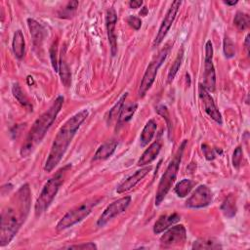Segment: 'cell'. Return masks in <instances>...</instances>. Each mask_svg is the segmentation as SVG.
Returning <instances> with one entry per match:
<instances>
[{"label":"cell","instance_id":"1","mask_svg":"<svg viewBox=\"0 0 250 250\" xmlns=\"http://www.w3.org/2000/svg\"><path fill=\"white\" fill-rule=\"evenodd\" d=\"M32 203V193L29 184L23 185L10 203L2 210L0 225V246L9 244L25 223Z\"/></svg>","mask_w":250,"mask_h":250},{"label":"cell","instance_id":"2","mask_svg":"<svg viewBox=\"0 0 250 250\" xmlns=\"http://www.w3.org/2000/svg\"><path fill=\"white\" fill-rule=\"evenodd\" d=\"M88 115V110H82L72 116L70 118H68L60 128L54 139L50 152L44 165V170L46 172H52L56 166L60 163L67 150L68 149V146L70 145L73 137L75 136L81 124L87 118Z\"/></svg>","mask_w":250,"mask_h":250},{"label":"cell","instance_id":"3","mask_svg":"<svg viewBox=\"0 0 250 250\" xmlns=\"http://www.w3.org/2000/svg\"><path fill=\"white\" fill-rule=\"evenodd\" d=\"M64 104V97L58 96L50 108L45 111L33 124L25 144L21 149V155L23 157L29 156L35 148L41 143L43 138L45 137L47 131L52 126L54 121L56 120L60 111L62 110Z\"/></svg>","mask_w":250,"mask_h":250},{"label":"cell","instance_id":"4","mask_svg":"<svg viewBox=\"0 0 250 250\" xmlns=\"http://www.w3.org/2000/svg\"><path fill=\"white\" fill-rule=\"evenodd\" d=\"M70 168H71V164H67L66 166H64V167L59 169L55 173V175L52 178H50L47 181V183L44 185L34 204V213L36 217H39L48 209V207L54 200L55 197L57 196L58 191L60 187L63 185L65 178L67 176V173Z\"/></svg>","mask_w":250,"mask_h":250},{"label":"cell","instance_id":"5","mask_svg":"<svg viewBox=\"0 0 250 250\" xmlns=\"http://www.w3.org/2000/svg\"><path fill=\"white\" fill-rule=\"evenodd\" d=\"M187 143H188L187 140L183 141V143L179 147L173 159L169 163L168 167L166 168L164 174L162 175V177L158 183L157 191L155 194V205L156 206L160 205V203L163 201L165 197L167 196L168 192L170 191V189L172 188L173 184L176 181L177 174H178V171L180 168V163H181L182 156H183L185 148L187 146Z\"/></svg>","mask_w":250,"mask_h":250},{"label":"cell","instance_id":"6","mask_svg":"<svg viewBox=\"0 0 250 250\" xmlns=\"http://www.w3.org/2000/svg\"><path fill=\"white\" fill-rule=\"evenodd\" d=\"M101 199L97 200H89L85 202L81 203L80 205L69 210L57 224V231H63L72 227L73 225L81 222L83 219H85L91 212L92 209L100 202Z\"/></svg>","mask_w":250,"mask_h":250},{"label":"cell","instance_id":"7","mask_svg":"<svg viewBox=\"0 0 250 250\" xmlns=\"http://www.w3.org/2000/svg\"><path fill=\"white\" fill-rule=\"evenodd\" d=\"M168 51H169L168 46L164 47L147 67V70L145 71V74L141 81V84L139 86V90H138L139 97H141V98L145 97L147 92L152 86L153 82L155 80V77H156V74H157V71H158L159 67L162 66V64L164 63L166 57H167Z\"/></svg>","mask_w":250,"mask_h":250},{"label":"cell","instance_id":"8","mask_svg":"<svg viewBox=\"0 0 250 250\" xmlns=\"http://www.w3.org/2000/svg\"><path fill=\"white\" fill-rule=\"evenodd\" d=\"M203 87L208 92H214L216 86V74L213 65V46L210 40L205 44V58H204V81Z\"/></svg>","mask_w":250,"mask_h":250},{"label":"cell","instance_id":"9","mask_svg":"<svg viewBox=\"0 0 250 250\" xmlns=\"http://www.w3.org/2000/svg\"><path fill=\"white\" fill-rule=\"evenodd\" d=\"M130 203H131V197H129V196L121 198V199L114 201L101 214V216L99 217V219L97 221V226L100 228L104 227L112 219H114L117 215L124 212Z\"/></svg>","mask_w":250,"mask_h":250},{"label":"cell","instance_id":"10","mask_svg":"<svg viewBox=\"0 0 250 250\" xmlns=\"http://www.w3.org/2000/svg\"><path fill=\"white\" fill-rule=\"evenodd\" d=\"M181 4H182V2L179 1V0H176V1L172 2L170 8L168 9L167 13L165 14L164 19H163V21H162V23H161V25L159 27L158 33H157V34H156V36L154 38L153 44H152L153 47L158 46L163 41V39L165 38L166 34L168 33V32H169V30H170V28H171V26H172V24H173V22H174V20L176 18L177 12H178Z\"/></svg>","mask_w":250,"mask_h":250},{"label":"cell","instance_id":"11","mask_svg":"<svg viewBox=\"0 0 250 250\" xmlns=\"http://www.w3.org/2000/svg\"><path fill=\"white\" fill-rule=\"evenodd\" d=\"M213 200V194L211 190L205 186L201 185L196 189L192 196L187 200L186 206L190 208H203L208 206Z\"/></svg>","mask_w":250,"mask_h":250},{"label":"cell","instance_id":"12","mask_svg":"<svg viewBox=\"0 0 250 250\" xmlns=\"http://www.w3.org/2000/svg\"><path fill=\"white\" fill-rule=\"evenodd\" d=\"M187 239V231L184 225H176L167 229L160 237V243L164 246H176L183 244Z\"/></svg>","mask_w":250,"mask_h":250},{"label":"cell","instance_id":"13","mask_svg":"<svg viewBox=\"0 0 250 250\" xmlns=\"http://www.w3.org/2000/svg\"><path fill=\"white\" fill-rule=\"evenodd\" d=\"M199 94H200V100H201V102L203 104V108H204L205 113L214 121H216L218 124L221 125L223 123L222 115L219 112V110L217 109L213 98L211 97L209 92L203 87L202 84H200V86H199Z\"/></svg>","mask_w":250,"mask_h":250},{"label":"cell","instance_id":"14","mask_svg":"<svg viewBox=\"0 0 250 250\" xmlns=\"http://www.w3.org/2000/svg\"><path fill=\"white\" fill-rule=\"evenodd\" d=\"M117 22V15L114 8H110L107 10L106 14V27L108 38L111 46L112 56L115 57L117 53V36L116 33V25Z\"/></svg>","mask_w":250,"mask_h":250},{"label":"cell","instance_id":"15","mask_svg":"<svg viewBox=\"0 0 250 250\" xmlns=\"http://www.w3.org/2000/svg\"><path fill=\"white\" fill-rule=\"evenodd\" d=\"M151 170V166H149V167H145L142 168L138 171H136L133 175H131L130 177H128L124 182H122L117 189V193L118 195L124 194L128 191H130L131 189H133L142 179H144V177H146L149 172Z\"/></svg>","mask_w":250,"mask_h":250},{"label":"cell","instance_id":"16","mask_svg":"<svg viewBox=\"0 0 250 250\" xmlns=\"http://www.w3.org/2000/svg\"><path fill=\"white\" fill-rule=\"evenodd\" d=\"M28 26L30 29V33L33 38V42L34 47L40 48L46 36V31L38 22L33 19H28Z\"/></svg>","mask_w":250,"mask_h":250},{"label":"cell","instance_id":"17","mask_svg":"<svg viewBox=\"0 0 250 250\" xmlns=\"http://www.w3.org/2000/svg\"><path fill=\"white\" fill-rule=\"evenodd\" d=\"M161 141L160 140H156L155 142H153L152 144H150V146L143 152V154L141 155L140 159L137 162L138 166H144L147 164H150L159 154L160 150H161Z\"/></svg>","mask_w":250,"mask_h":250},{"label":"cell","instance_id":"18","mask_svg":"<svg viewBox=\"0 0 250 250\" xmlns=\"http://www.w3.org/2000/svg\"><path fill=\"white\" fill-rule=\"evenodd\" d=\"M180 219L181 217L177 213H173L171 215H163L159 217V219L156 221V223L153 226V233L155 234L163 233L164 231L169 229L172 225L179 222Z\"/></svg>","mask_w":250,"mask_h":250},{"label":"cell","instance_id":"19","mask_svg":"<svg viewBox=\"0 0 250 250\" xmlns=\"http://www.w3.org/2000/svg\"><path fill=\"white\" fill-rule=\"evenodd\" d=\"M117 144L118 143L116 140H109L106 143H104L102 146L99 147V149L95 152V154L92 158V161L103 160V159H107L110 156H112L113 153L116 151Z\"/></svg>","mask_w":250,"mask_h":250},{"label":"cell","instance_id":"20","mask_svg":"<svg viewBox=\"0 0 250 250\" xmlns=\"http://www.w3.org/2000/svg\"><path fill=\"white\" fill-rule=\"evenodd\" d=\"M157 129V124L154 119H150L145 125L141 136H140V145L141 147H146L152 140Z\"/></svg>","mask_w":250,"mask_h":250},{"label":"cell","instance_id":"21","mask_svg":"<svg viewBox=\"0 0 250 250\" xmlns=\"http://www.w3.org/2000/svg\"><path fill=\"white\" fill-rule=\"evenodd\" d=\"M25 48H26V41L22 31H17L14 33L13 41H12V49L13 53L18 59H22L25 55Z\"/></svg>","mask_w":250,"mask_h":250},{"label":"cell","instance_id":"22","mask_svg":"<svg viewBox=\"0 0 250 250\" xmlns=\"http://www.w3.org/2000/svg\"><path fill=\"white\" fill-rule=\"evenodd\" d=\"M59 73L61 76V80L63 82V84L66 87H69L70 82H71V74H70V70L69 67L66 62V58H65V51L61 53L60 56V61H59Z\"/></svg>","mask_w":250,"mask_h":250},{"label":"cell","instance_id":"23","mask_svg":"<svg viewBox=\"0 0 250 250\" xmlns=\"http://www.w3.org/2000/svg\"><path fill=\"white\" fill-rule=\"evenodd\" d=\"M137 108H138V105H137V103H134V102L124 104V106L122 107V110L120 112V115L118 117L117 124L120 126L121 124L129 121L132 118V117L134 116V114L136 113Z\"/></svg>","mask_w":250,"mask_h":250},{"label":"cell","instance_id":"24","mask_svg":"<svg viewBox=\"0 0 250 250\" xmlns=\"http://www.w3.org/2000/svg\"><path fill=\"white\" fill-rule=\"evenodd\" d=\"M221 211L228 218H233L236 214L235 199L233 195H230L221 205Z\"/></svg>","mask_w":250,"mask_h":250},{"label":"cell","instance_id":"25","mask_svg":"<svg viewBox=\"0 0 250 250\" xmlns=\"http://www.w3.org/2000/svg\"><path fill=\"white\" fill-rule=\"evenodd\" d=\"M128 96V93H124L120 99L117 101V103L112 108V110H110V113H109V116L107 117V120H108V123L111 124L113 123L116 119H118V117L120 115V112L122 110V107L124 106L125 104V101H126V98Z\"/></svg>","mask_w":250,"mask_h":250},{"label":"cell","instance_id":"26","mask_svg":"<svg viewBox=\"0 0 250 250\" xmlns=\"http://www.w3.org/2000/svg\"><path fill=\"white\" fill-rule=\"evenodd\" d=\"M195 185H196V183L194 181H192L190 179H183L181 182H179L176 185L174 191L179 198H185L191 193V191L193 190Z\"/></svg>","mask_w":250,"mask_h":250},{"label":"cell","instance_id":"27","mask_svg":"<svg viewBox=\"0 0 250 250\" xmlns=\"http://www.w3.org/2000/svg\"><path fill=\"white\" fill-rule=\"evenodd\" d=\"M193 249H221L222 245L213 238H201L194 242Z\"/></svg>","mask_w":250,"mask_h":250},{"label":"cell","instance_id":"28","mask_svg":"<svg viewBox=\"0 0 250 250\" xmlns=\"http://www.w3.org/2000/svg\"><path fill=\"white\" fill-rule=\"evenodd\" d=\"M12 92L14 97L20 102V104H22L24 107H26L27 109H29L30 111H33V106L30 103L29 99L26 97L25 93L23 92L21 86L19 85V83H15L12 87Z\"/></svg>","mask_w":250,"mask_h":250},{"label":"cell","instance_id":"29","mask_svg":"<svg viewBox=\"0 0 250 250\" xmlns=\"http://www.w3.org/2000/svg\"><path fill=\"white\" fill-rule=\"evenodd\" d=\"M183 57H184V50L181 49V51L179 52L177 58L175 59L174 63H173V65L171 66L170 70H169V72H168V79H167L168 83H171V82L173 81V79L175 78V76H176V74H177V72H178V70H179V68H180V67H181V65H182Z\"/></svg>","mask_w":250,"mask_h":250},{"label":"cell","instance_id":"30","mask_svg":"<svg viewBox=\"0 0 250 250\" xmlns=\"http://www.w3.org/2000/svg\"><path fill=\"white\" fill-rule=\"evenodd\" d=\"M233 23H234V26L239 31H244V30L248 29V27H249L250 18L247 14H244L242 12H237L234 16Z\"/></svg>","mask_w":250,"mask_h":250},{"label":"cell","instance_id":"31","mask_svg":"<svg viewBox=\"0 0 250 250\" xmlns=\"http://www.w3.org/2000/svg\"><path fill=\"white\" fill-rule=\"evenodd\" d=\"M223 46H224L223 50H224V54H225L226 58L231 59V58L234 57V55H235V47H234L233 42L228 36H226L224 38V45Z\"/></svg>","mask_w":250,"mask_h":250},{"label":"cell","instance_id":"32","mask_svg":"<svg viewBox=\"0 0 250 250\" xmlns=\"http://www.w3.org/2000/svg\"><path fill=\"white\" fill-rule=\"evenodd\" d=\"M241 159H242V150H241L240 147H237L234 150V152H233V165L234 168L237 169L239 167Z\"/></svg>","mask_w":250,"mask_h":250},{"label":"cell","instance_id":"33","mask_svg":"<svg viewBox=\"0 0 250 250\" xmlns=\"http://www.w3.org/2000/svg\"><path fill=\"white\" fill-rule=\"evenodd\" d=\"M50 57H51V62H52V66L53 68L55 69V71L59 72V63L57 61V43L53 44L51 49H50Z\"/></svg>","mask_w":250,"mask_h":250},{"label":"cell","instance_id":"34","mask_svg":"<svg viewBox=\"0 0 250 250\" xmlns=\"http://www.w3.org/2000/svg\"><path fill=\"white\" fill-rule=\"evenodd\" d=\"M65 248L67 249H97V245L94 242H87V243H82V244H76V245H69V246H66Z\"/></svg>","mask_w":250,"mask_h":250},{"label":"cell","instance_id":"35","mask_svg":"<svg viewBox=\"0 0 250 250\" xmlns=\"http://www.w3.org/2000/svg\"><path fill=\"white\" fill-rule=\"evenodd\" d=\"M126 21H127V24H128L131 28H133L134 30H136V31L140 30V28L142 27V21H141V19L138 18V17L130 16V17L127 18Z\"/></svg>","mask_w":250,"mask_h":250},{"label":"cell","instance_id":"36","mask_svg":"<svg viewBox=\"0 0 250 250\" xmlns=\"http://www.w3.org/2000/svg\"><path fill=\"white\" fill-rule=\"evenodd\" d=\"M78 7V2L77 1H70L67 3V5L65 7L64 13L62 15L65 16H70L72 14V12H74L76 10V8Z\"/></svg>","mask_w":250,"mask_h":250},{"label":"cell","instance_id":"37","mask_svg":"<svg viewBox=\"0 0 250 250\" xmlns=\"http://www.w3.org/2000/svg\"><path fill=\"white\" fill-rule=\"evenodd\" d=\"M201 149H202V151H203L207 160H213L215 158V153H214L213 150H211V148L208 147L206 144L202 145Z\"/></svg>","mask_w":250,"mask_h":250},{"label":"cell","instance_id":"38","mask_svg":"<svg viewBox=\"0 0 250 250\" xmlns=\"http://www.w3.org/2000/svg\"><path fill=\"white\" fill-rule=\"evenodd\" d=\"M142 5H143V1H141V0H133V1L129 2V7L132 9L140 8Z\"/></svg>","mask_w":250,"mask_h":250},{"label":"cell","instance_id":"39","mask_svg":"<svg viewBox=\"0 0 250 250\" xmlns=\"http://www.w3.org/2000/svg\"><path fill=\"white\" fill-rule=\"evenodd\" d=\"M245 49H246V53L249 54V34L246 35V38H245Z\"/></svg>","mask_w":250,"mask_h":250},{"label":"cell","instance_id":"40","mask_svg":"<svg viewBox=\"0 0 250 250\" xmlns=\"http://www.w3.org/2000/svg\"><path fill=\"white\" fill-rule=\"evenodd\" d=\"M147 14H148V8H147V7H144V8H143V11L140 12V15H141V16H147Z\"/></svg>","mask_w":250,"mask_h":250},{"label":"cell","instance_id":"41","mask_svg":"<svg viewBox=\"0 0 250 250\" xmlns=\"http://www.w3.org/2000/svg\"><path fill=\"white\" fill-rule=\"evenodd\" d=\"M225 3L227 5H235L237 3V1H225Z\"/></svg>","mask_w":250,"mask_h":250},{"label":"cell","instance_id":"42","mask_svg":"<svg viewBox=\"0 0 250 250\" xmlns=\"http://www.w3.org/2000/svg\"><path fill=\"white\" fill-rule=\"evenodd\" d=\"M28 81H29V84H30V85L33 84V79L32 76H28Z\"/></svg>","mask_w":250,"mask_h":250}]
</instances>
